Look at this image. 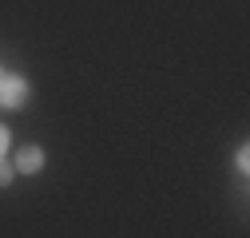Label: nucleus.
I'll use <instances>...</instances> for the list:
<instances>
[{
    "mask_svg": "<svg viewBox=\"0 0 250 238\" xmlns=\"http://www.w3.org/2000/svg\"><path fill=\"white\" fill-rule=\"evenodd\" d=\"M0 99H4L8 107H20V103H24V79L4 76V83H0Z\"/></svg>",
    "mask_w": 250,
    "mask_h": 238,
    "instance_id": "f257e3e1",
    "label": "nucleus"
},
{
    "mask_svg": "<svg viewBox=\"0 0 250 238\" xmlns=\"http://www.w3.org/2000/svg\"><path fill=\"white\" fill-rule=\"evenodd\" d=\"M40 163H44V151H40V147H24L20 159H16V167H20V171H36Z\"/></svg>",
    "mask_w": 250,
    "mask_h": 238,
    "instance_id": "f03ea898",
    "label": "nucleus"
},
{
    "mask_svg": "<svg viewBox=\"0 0 250 238\" xmlns=\"http://www.w3.org/2000/svg\"><path fill=\"white\" fill-rule=\"evenodd\" d=\"M4 183H12V167H8L4 159H0V187H4Z\"/></svg>",
    "mask_w": 250,
    "mask_h": 238,
    "instance_id": "7ed1b4c3",
    "label": "nucleus"
},
{
    "mask_svg": "<svg viewBox=\"0 0 250 238\" xmlns=\"http://www.w3.org/2000/svg\"><path fill=\"white\" fill-rule=\"evenodd\" d=\"M4 151H8V131L0 127V159H4Z\"/></svg>",
    "mask_w": 250,
    "mask_h": 238,
    "instance_id": "20e7f679",
    "label": "nucleus"
},
{
    "mask_svg": "<svg viewBox=\"0 0 250 238\" xmlns=\"http://www.w3.org/2000/svg\"><path fill=\"white\" fill-rule=\"evenodd\" d=\"M0 83H4V72H0Z\"/></svg>",
    "mask_w": 250,
    "mask_h": 238,
    "instance_id": "39448f33",
    "label": "nucleus"
}]
</instances>
